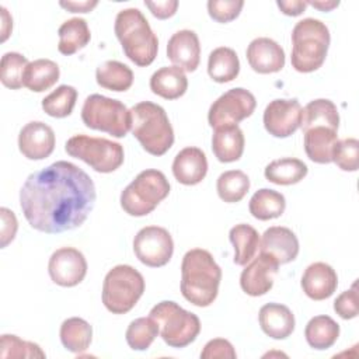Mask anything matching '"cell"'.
<instances>
[{
    "label": "cell",
    "mask_w": 359,
    "mask_h": 359,
    "mask_svg": "<svg viewBox=\"0 0 359 359\" xmlns=\"http://www.w3.org/2000/svg\"><path fill=\"white\" fill-rule=\"evenodd\" d=\"M160 334L157 323L149 317L133 320L126 330V342L133 351H146Z\"/></svg>",
    "instance_id": "cell-38"
},
{
    "label": "cell",
    "mask_w": 359,
    "mask_h": 359,
    "mask_svg": "<svg viewBox=\"0 0 359 359\" xmlns=\"http://www.w3.org/2000/svg\"><path fill=\"white\" fill-rule=\"evenodd\" d=\"M56 143L53 129L41 121L24 125L18 135V149L28 160H43L53 153Z\"/></svg>",
    "instance_id": "cell-16"
},
{
    "label": "cell",
    "mask_w": 359,
    "mask_h": 359,
    "mask_svg": "<svg viewBox=\"0 0 359 359\" xmlns=\"http://www.w3.org/2000/svg\"><path fill=\"white\" fill-rule=\"evenodd\" d=\"M229 238L234 247V264L247 265L257 254L259 247V234L258 231L245 223L236 224L230 229Z\"/></svg>",
    "instance_id": "cell-31"
},
{
    "label": "cell",
    "mask_w": 359,
    "mask_h": 359,
    "mask_svg": "<svg viewBox=\"0 0 359 359\" xmlns=\"http://www.w3.org/2000/svg\"><path fill=\"white\" fill-rule=\"evenodd\" d=\"M237 356L230 341L224 338H213L203 346L201 352L202 359H234Z\"/></svg>",
    "instance_id": "cell-44"
},
{
    "label": "cell",
    "mask_w": 359,
    "mask_h": 359,
    "mask_svg": "<svg viewBox=\"0 0 359 359\" xmlns=\"http://www.w3.org/2000/svg\"><path fill=\"white\" fill-rule=\"evenodd\" d=\"M307 165L299 158L283 157L271 161L264 171L265 178L276 185H293L307 175Z\"/></svg>",
    "instance_id": "cell-30"
},
{
    "label": "cell",
    "mask_w": 359,
    "mask_h": 359,
    "mask_svg": "<svg viewBox=\"0 0 359 359\" xmlns=\"http://www.w3.org/2000/svg\"><path fill=\"white\" fill-rule=\"evenodd\" d=\"M276 6L283 14L296 17V15H300L307 8L309 4L307 1H302V0H278Z\"/></svg>",
    "instance_id": "cell-47"
},
{
    "label": "cell",
    "mask_w": 359,
    "mask_h": 359,
    "mask_svg": "<svg viewBox=\"0 0 359 359\" xmlns=\"http://www.w3.org/2000/svg\"><path fill=\"white\" fill-rule=\"evenodd\" d=\"M60 341L62 345L73 352L81 353L88 349L93 339V327L84 318L70 317L60 325Z\"/></svg>",
    "instance_id": "cell-35"
},
{
    "label": "cell",
    "mask_w": 359,
    "mask_h": 359,
    "mask_svg": "<svg viewBox=\"0 0 359 359\" xmlns=\"http://www.w3.org/2000/svg\"><path fill=\"white\" fill-rule=\"evenodd\" d=\"M240 73V60L234 49L219 46L213 49L208 59V74L216 83H229Z\"/></svg>",
    "instance_id": "cell-27"
},
{
    "label": "cell",
    "mask_w": 359,
    "mask_h": 359,
    "mask_svg": "<svg viewBox=\"0 0 359 359\" xmlns=\"http://www.w3.org/2000/svg\"><path fill=\"white\" fill-rule=\"evenodd\" d=\"M332 161L342 171H356L359 165V142L355 137L337 140L332 149Z\"/></svg>",
    "instance_id": "cell-41"
},
{
    "label": "cell",
    "mask_w": 359,
    "mask_h": 359,
    "mask_svg": "<svg viewBox=\"0 0 359 359\" xmlns=\"http://www.w3.org/2000/svg\"><path fill=\"white\" fill-rule=\"evenodd\" d=\"M335 313L344 318L351 320L358 316V293H356V283L349 289L342 292L334 302Z\"/></svg>",
    "instance_id": "cell-43"
},
{
    "label": "cell",
    "mask_w": 359,
    "mask_h": 359,
    "mask_svg": "<svg viewBox=\"0 0 359 359\" xmlns=\"http://www.w3.org/2000/svg\"><path fill=\"white\" fill-rule=\"evenodd\" d=\"M167 57L184 72H195L201 60L199 38L192 29H180L167 43Z\"/></svg>",
    "instance_id": "cell-18"
},
{
    "label": "cell",
    "mask_w": 359,
    "mask_h": 359,
    "mask_svg": "<svg viewBox=\"0 0 359 359\" xmlns=\"http://www.w3.org/2000/svg\"><path fill=\"white\" fill-rule=\"evenodd\" d=\"M208 172L206 154L199 147H185L175 156L172 161V174L180 184L196 185Z\"/></svg>",
    "instance_id": "cell-21"
},
{
    "label": "cell",
    "mask_w": 359,
    "mask_h": 359,
    "mask_svg": "<svg viewBox=\"0 0 359 359\" xmlns=\"http://www.w3.org/2000/svg\"><path fill=\"white\" fill-rule=\"evenodd\" d=\"M60 7L70 13H90L97 4V0H83V1H60Z\"/></svg>",
    "instance_id": "cell-48"
},
{
    "label": "cell",
    "mask_w": 359,
    "mask_h": 359,
    "mask_svg": "<svg viewBox=\"0 0 359 359\" xmlns=\"http://www.w3.org/2000/svg\"><path fill=\"white\" fill-rule=\"evenodd\" d=\"M279 262L269 254L259 252L254 257L240 275V286L248 296H262L268 293L272 286L275 276L279 271Z\"/></svg>",
    "instance_id": "cell-15"
},
{
    "label": "cell",
    "mask_w": 359,
    "mask_h": 359,
    "mask_svg": "<svg viewBox=\"0 0 359 359\" xmlns=\"http://www.w3.org/2000/svg\"><path fill=\"white\" fill-rule=\"evenodd\" d=\"M258 321L261 330L273 339H285L294 331L292 310L280 303H266L259 309Z\"/></svg>",
    "instance_id": "cell-22"
},
{
    "label": "cell",
    "mask_w": 359,
    "mask_h": 359,
    "mask_svg": "<svg viewBox=\"0 0 359 359\" xmlns=\"http://www.w3.org/2000/svg\"><path fill=\"white\" fill-rule=\"evenodd\" d=\"M81 121L94 130L123 137L132 128V114L123 102L101 94H91L81 108Z\"/></svg>",
    "instance_id": "cell-9"
},
{
    "label": "cell",
    "mask_w": 359,
    "mask_h": 359,
    "mask_svg": "<svg viewBox=\"0 0 359 359\" xmlns=\"http://www.w3.org/2000/svg\"><path fill=\"white\" fill-rule=\"evenodd\" d=\"M136 258L146 266L160 268L170 262L174 252V241L167 229L146 226L133 238Z\"/></svg>",
    "instance_id": "cell-12"
},
{
    "label": "cell",
    "mask_w": 359,
    "mask_h": 359,
    "mask_svg": "<svg viewBox=\"0 0 359 359\" xmlns=\"http://www.w3.org/2000/svg\"><path fill=\"white\" fill-rule=\"evenodd\" d=\"M244 7L243 0H209L208 13L210 18L220 24H227L236 20Z\"/></svg>",
    "instance_id": "cell-42"
},
{
    "label": "cell",
    "mask_w": 359,
    "mask_h": 359,
    "mask_svg": "<svg viewBox=\"0 0 359 359\" xmlns=\"http://www.w3.org/2000/svg\"><path fill=\"white\" fill-rule=\"evenodd\" d=\"M304 337L311 348L324 351L337 342L339 337V325L330 316H316L307 323Z\"/></svg>",
    "instance_id": "cell-32"
},
{
    "label": "cell",
    "mask_w": 359,
    "mask_h": 359,
    "mask_svg": "<svg viewBox=\"0 0 359 359\" xmlns=\"http://www.w3.org/2000/svg\"><path fill=\"white\" fill-rule=\"evenodd\" d=\"M0 356L6 358H45L38 344L24 341L13 334H3L0 339Z\"/></svg>",
    "instance_id": "cell-40"
},
{
    "label": "cell",
    "mask_w": 359,
    "mask_h": 359,
    "mask_svg": "<svg viewBox=\"0 0 359 359\" xmlns=\"http://www.w3.org/2000/svg\"><path fill=\"white\" fill-rule=\"evenodd\" d=\"M338 140V132L325 126H314L304 132V151L307 157L318 164L332 161V149Z\"/></svg>",
    "instance_id": "cell-25"
},
{
    "label": "cell",
    "mask_w": 359,
    "mask_h": 359,
    "mask_svg": "<svg viewBox=\"0 0 359 359\" xmlns=\"http://www.w3.org/2000/svg\"><path fill=\"white\" fill-rule=\"evenodd\" d=\"M222 269L213 255L203 248L185 252L181 262V293L198 307L210 306L219 293Z\"/></svg>",
    "instance_id": "cell-2"
},
{
    "label": "cell",
    "mask_w": 359,
    "mask_h": 359,
    "mask_svg": "<svg viewBox=\"0 0 359 359\" xmlns=\"http://www.w3.org/2000/svg\"><path fill=\"white\" fill-rule=\"evenodd\" d=\"M314 126H325L338 132L339 114L337 105L332 101L327 98H318L310 101L304 108H302V130L306 132Z\"/></svg>",
    "instance_id": "cell-26"
},
{
    "label": "cell",
    "mask_w": 359,
    "mask_h": 359,
    "mask_svg": "<svg viewBox=\"0 0 359 359\" xmlns=\"http://www.w3.org/2000/svg\"><path fill=\"white\" fill-rule=\"evenodd\" d=\"M216 189L222 201L236 203L247 195L250 189V178L241 170H229L219 175Z\"/></svg>",
    "instance_id": "cell-36"
},
{
    "label": "cell",
    "mask_w": 359,
    "mask_h": 359,
    "mask_svg": "<svg viewBox=\"0 0 359 359\" xmlns=\"http://www.w3.org/2000/svg\"><path fill=\"white\" fill-rule=\"evenodd\" d=\"M331 35L328 27L317 18L300 20L292 31V67L299 73H311L325 62Z\"/></svg>",
    "instance_id": "cell-4"
},
{
    "label": "cell",
    "mask_w": 359,
    "mask_h": 359,
    "mask_svg": "<svg viewBox=\"0 0 359 359\" xmlns=\"http://www.w3.org/2000/svg\"><path fill=\"white\" fill-rule=\"evenodd\" d=\"M309 6H313L314 8L320 10V11H331L334 10L335 7L339 6V1H335V0H318V1H307Z\"/></svg>",
    "instance_id": "cell-50"
},
{
    "label": "cell",
    "mask_w": 359,
    "mask_h": 359,
    "mask_svg": "<svg viewBox=\"0 0 359 359\" xmlns=\"http://www.w3.org/2000/svg\"><path fill=\"white\" fill-rule=\"evenodd\" d=\"M0 216H1V230H0V247L6 248L15 237L18 223L14 212H11L7 208L0 209Z\"/></svg>",
    "instance_id": "cell-45"
},
{
    "label": "cell",
    "mask_w": 359,
    "mask_h": 359,
    "mask_svg": "<svg viewBox=\"0 0 359 359\" xmlns=\"http://www.w3.org/2000/svg\"><path fill=\"white\" fill-rule=\"evenodd\" d=\"M264 126L275 137H289L300 128L302 105L296 98H278L264 111Z\"/></svg>",
    "instance_id": "cell-14"
},
{
    "label": "cell",
    "mask_w": 359,
    "mask_h": 359,
    "mask_svg": "<svg viewBox=\"0 0 359 359\" xmlns=\"http://www.w3.org/2000/svg\"><path fill=\"white\" fill-rule=\"evenodd\" d=\"M188 79L185 72L177 66H164L150 77V90L165 100H177L185 94Z\"/></svg>",
    "instance_id": "cell-24"
},
{
    "label": "cell",
    "mask_w": 359,
    "mask_h": 359,
    "mask_svg": "<svg viewBox=\"0 0 359 359\" xmlns=\"http://www.w3.org/2000/svg\"><path fill=\"white\" fill-rule=\"evenodd\" d=\"M338 286L335 269L325 262L310 264L302 276V289L313 300H324L334 294Z\"/></svg>",
    "instance_id": "cell-20"
},
{
    "label": "cell",
    "mask_w": 359,
    "mask_h": 359,
    "mask_svg": "<svg viewBox=\"0 0 359 359\" xmlns=\"http://www.w3.org/2000/svg\"><path fill=\"white\" fill-rule=\"evenodd\" d=\"M0 11H1V21H3V24H1V42H4L8 38L11 29H13V18L4 7H0Z\"/></svg>",
    "instance_id": "cell-49"
},
{
    "label": "cell",
    "mask_w": 359,
    "mask_h": 359,
    "mask_svg": "<svg viewBox=\"0 0 359 359\" xmlns=\"http://www.w3.org/2000/svg\"><path fill=\"white\" fill-rule=\"evenodd\" d=\"M244 133L238 125H226L215 129L212 136V150L220 163L240 160L244 151Z\"/></svg>",
    "instance_id": "cell-23"
},
{
    "label": "cell",
    "mask_w": 359,
    "mask_h": 359,
    "mask_svg": "<svg viewBox=\"0 0 359 359\" xmlns=\"http://www.w3.org/2000/svg\"><path fill=\"white\" fill-rule=\"evenodd\" d=\"M144 6L150 13L158 20H167L177 13L178 1L177 0H164V1H144Z\"/></svg>",
    "instance_id": "cell-46"
},
{
    "label": "cell",
    "mask_w": 359,
    "mask_h": 359,
    "mask_svg": "<svg viewBox=\"0 0 359 359\" xmlns=\"http://www.w3.org/2000/svg\"><path fill=\"white\" fill-rule=\"evenodd\" d=\"M57 49L62 55L70 56L83 49L91 39L90 28L84 18H70L59 27Z\"/></svg>",
    "instance_id": "cell-28"
},
{
    "label": "cell",
    "mask_w": 359,
    "mask_h": 359,
    "mask_svg": "<svg viewBox=\"0 0 359 359\" xmlns=\"http://www.w3.org/2000/svg\"><path fill=\"white\" fill-rule=\"evenodd\" d=\"M250 213L258 220H271L280 217L286 209L285 196L269 188L258 189L250 199Z\"/></svg>",
    "instance_id": "cell-34"
},
{
    "label": "cell",
    "mask_w": 359,
    "mask_h": 359,
    "mask_svg": "<svg viewBox=\"0 0 359 359\" xmlns=\"http://www.w3.org/2000/svg\"><path fill=\"white\" fill-rule=\"evenodd\" d=\"M48 272L53 283L63 287H73L86 278L87 261L77 248L62 247L50 255Z\"/></svg>",
    "instance_id": "cell-13"
},
{
    "label": "cell",
    "mask_w": 359,
    "mask_h": 359,
    "mask_svg": "<svg viewBox=\"0 0 359 359\" xmlns=\"http://www.w3.org/2000/svg\"><path fill=\"white\" fill-rule=\"evenodd\" d=\"M132 133L142 147L153 154H165L174 143V130L163 107L151 101L137 102L130 108Z\"/></svg>",
    "instance_id": "cell-5"
},
{
    "label": "cell",
    "mask_w": 359,
    "mask_h": 359,
    "mask_svg": "<svg viewBox=\"0 0 359 359\" xmlns=\"http://www.w3.org/2000/svg\"><path fill=\"white\" fill-rule=\"evenodd\" d=\"M261 252L272 255L280 265L294 261L299 254V240L296 234L283 226L266 229L259 240Z\"/></svg>",
    "instance_id": "cell-19"
},
{
    "label": "cell",
    "mask_w": 359,
    "mask_h": 359,
    "mask_svg": "<svg viewBox=\"0 0 359 359\" xmlns=\"http://www.w3.org/2000/svg\"><path fill=\"white\" fill-rule=\"evenodd\" d=\"M257 101L252 93L243 87L230 88L222 94L209 108L208 122L216 129L226 125H237L252 115Z\"/></svg>",
    "instance_id": "cell-11"
},
{
    "label": "cell",
    "mask_w": 359,
    "mask_h": 359,
    "mask_svg": "<svg viewBox=\"0 0 359 359\" xmlns=\"http://www.w3.org/2000/svg\"><path fill=\"white\" fill-rule=\"evenodd\" d=\"M77 100V90L73 86L62 84L42 100V109L52 118H66L73 112Z\"/></svg>",
    "instance_id": "cell-37"
},
{
    "label": "cell",
    "mask_w": 359,
    "mask_h": 359,
    "mask_svg": "<svg viewBox=\"0 0 359 359\" xmlns=\"http://www.w3.org/2000/svg\"><path fill=\"white\" fill-rule=\"evenodd\" d=\"M158 325L163 341L171 348H185L201 332L199 317L171 300L157 303L149 314Z\"/></svg>",
    "instance_id": "cell-7"
},
{
    "label": "cell",
    "mask_w": 359,
    "mask_h": 359,
    "mask_svg": "<svg viewBox=\"0 0 359 359\" xmlns=\"http://www.w3.org/2000/svg\"><path fill=\"white\" fill-rule=\"evenodd\" d=\"M28 60L18 52H7L1 56L0 63V80L4 87L18 90L24 86V72L28 66Z\"/></svg>",
    "instance_id": "cell-39"
},
{
    "label": "cell",
    "mask_w": 359,
    "mask_h": 359,
    "mask_svg": "<svg viewBox=\"0 0 359 359\" xmlns=\"http://www.w3.org/2000/svg\"><path fill=\"white\" fill-rule=\"evenodd\" d=\"M115 35L129 60L146 67L157 56L158 39L139 8L121 10L115 18Z\"/></svg>",
    "instance_id": "cell-3"
},
{
    "label": "cell",
    "mask_w": 359,
    "mask_h": 359,
    "mask_svg": "<svg viewBox=\"0 0 359 359\" xmlns=\"http://www.w3.org/2000/svg\"><path fill=\"white\" fill-rule=\"evenodd\" d=\"M245 53L250 67L261 74L280 72L285 66V50L276 41L266 36L252 39Z\"/></svg>",
    "instance_id": "cell-17"
},
{
    "label": "cell",
    "mask_w": 359,
    "mask_h": 359,
    "mask_svg": "<svg viewBox=\"0 0 359 359\" xmlns=\"http://www.w3.org/2000/svg\"><path fill=\"white\" fill-rule=\"evenodd\" d=\"M60 70L56 62L50 59H36L29 62L24 72V87L31 91L42 93L49 90L59 80Z\"/></svg>",
    "instance_id": "cell-29"
},
{
    "label": "cell",
    "mask_w": 359,
    "mask_h": 359,
    "mask_svg": "<svg viewBox=\"0 0 359 359\" xmlns=\"http://www.w3.org/2000/svg\"><path fill=\"white\" fill-rule=\"evenodd\" d=\"M97 84L111 91H126L133 84V72L129 66L118 60H107L95 70Z\"/></svg>",
    "instance_id": "cell-33"
},
{
    "label": "cell",
    "mask_w": 359,
    "mask_h": 359,
    "mask_svg": "<svg viewBox=\"0 0 359 359\" xmlns=\"http://www.w3.org/2000/svg\"><path fill=\"white\" fill-rule=\"evenodd\" d=\"M97 199L91 177L70 161H56L28 175L20 206L38 231L56 234L81 226Z\"/></svg>",
    "instance_id": "cell-1"
},
{
    "label": "cell",
    "mask_w": 359,
    "mask_h": 359,
    "mask_svg": "<svg viewBox=\"0 0 359 359\" xmlns=\"http://www.w3.org/2000/svg\"><path fill=\"white\" fill-rule=\"evenodd\" d=\"M168 194L170 182L161 171L143 170L122 191L121 206L129 216L142 217L151 213Z\"/></svg>",
    "instance_id": "cell-6"
},
{
    "label": "cell",
    "mask_w": 359,
    "mask_h": 359,
    "mask_svg": "<svg viewBox=\"0 0 359 359\" xmlns=\"http://www.w3.org/2000/svg\"><path fill=\"white\" fill-rule=\"evenodd\" d=\"M65 150L69 156L83 160L97 172H112L118 170L125 160L122 144L104 137H93L87 135H74L66 144Z\"/></svg>",
    "instance_id": "cell-10"
},
{
    "label": "cell",
    "mask_w": 359,
    "mask_h": 359,
    "mask_svg": "<svg viewBox=\"0 0 359 359\" xmlns=\"http://www.w3.org/2000/svg\"><path fill=\"white\" fill-rule=\"evenodd\" d=\"M144 292L143 275L130 265H116L102 283V303L112 314L130 311Z\"/></svg>",
    "instance_id": "cell-8"
}]
</instances>
